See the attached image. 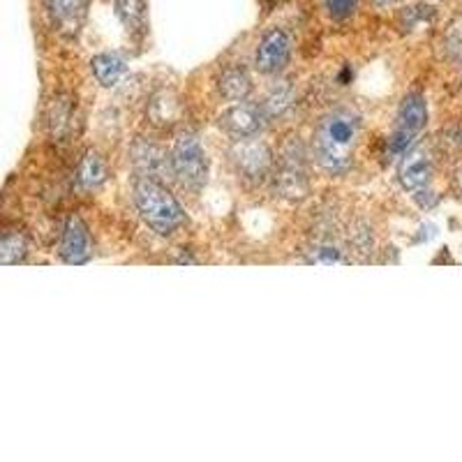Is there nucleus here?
Here are the masks:
<instances>
[{
	"label": "nucleus",
	"mask_w": 462,
	"mask_h": 462,
	"mask_svg": "<svg viewBox=\"0 0 462 462\" xmlns=\"http://www.w3.org/2000/svg\"><path fill=\"white\" fill-rule=\"evenodd\" d=\"M90 69H93V77L97 79V84L111 88V86H116L123 77H125L127 63L125 58L118 56V53L105 51L97 53V56L90 60Z\"/></svg>",
	"instance_id": "obj_13"
},
{
	"label": "nucleus",
	"mask_w": 462,
	"mask_h": 462,
	"mask_svg": "<svg viewBox=\"0 0 462 462\" xmlns=\"http://www.w3.org/2000/svg\"><path fill=\"white\" fill-rule=\"evenodd\" d=\"M305 262L308 263H345L349 262L346 254H342L340 247L331 241H319L305 253Z\"/></svg>",
	"instance_id": "obj_18"
},
{
	"label": "nucleus",
	"mask_w": 462,
	"mask_h": 462,
	"mask_svg": "<svg viewBox=\"0 0 462 462\" xmlns=\"http://www.w3.org/2000/svg\"><path fill=\"white\" fill-rule=\"evenodd\" d=\"M428 123V106L423 95L411 93L404 97L398 114V125H395L393 137H391V155H402L411 146L414 137Z\"/></svg>",
	"instance_id": "obj_6"
},
{
	"label": "nucleus",
	"mask_w": 462,
	"mask_h": 462,
	"mask_svg": "<svg viewBox=\"0 0 462 462\" xmlns=\"http://www.w3.org/2000/svg\"><path fill=\"white\" fill-rule=\"evenodd\" d=\"M217 90L225 97L226 102H241L245 100L250 90H253V81L247 77V72L238 65H231L226 68L225 72L220 74V79H217Z\"/></svg>",
	"instance_id": "obj_14"
},
{
	"label": "nucleus",
	"mask_w": 462,
	"mask_h": 462,
	"mask_svg": "<svg viewBox=\"0 0 462 462\" xmlns=\"http://www.w3.org/2000/svg\"><path fill=\"white\" fill-rule=\"evenodd\" d=\"M132 197H134V206H137L142 220L155 234L169 236L188 222L183 206L164 188L162 180L139 176L134 180V188H132Z\"/></svg>",
	"instance_id": "obj_2"
},
{
	"label": "nucleus",
	"mask_w": 462,
	"mask_h": 462,
	"mask_svg": "<svg viewBox=\"0 0 462 462\" xmlns=\"http://www.w3.org/2000/svg\"><path fill=\"white\" fill-rule=\"evenodd\" d=\"M263 125H266V116H263L262 105H253V102H243V105L231 106L220 118L222 130L231 139H236V142L257 137L259 132L263 130Z\"/></svg>",
	"instance_id": "obj_8"
},
{
	"label": "nucleus",
	"mask_w": 462,
	"mask_h": 462,
	"mask_svg": "<svg viewBox=\"0 0 462 462\" xmlns=\"http://www.w3.org/2000/svg\"><path fill=\"white\" fill-rule=\"evenodd\" d=\"M58 253L65 263H72V266H81V263L88 262L90 254H93V238H90V231L84 220L69 217L63 234H60Z\"/></svg>",
	"instance_id": "obj_9"
},
{
	"label": "nucleus",
	"mask_w": 462,
	"mask_h": 462,
	"mask_svg": "<svg viewBox=\"0 0 462 462\" xmlns=\"http://www.w3.org/2000/svg\"><path fill=\"white\" fill-rule=\"evenodd\" d=\"M231 162L236 167L241 180H245L250 188H257L273 173V155L271 148L254 139H243L234 151H231Z\"/></svg>",
	"instance_id": "obj_5"
},
{
	"label": "nucleus",
	"mask_w": 462,
	"mask_h": 462,
	"mask_svg": "<svg viewBox=\"0 0 462 462\" xmlns=\"http://www.w3.org/2000/svg\"><path fill=\"white\" fill-rule=\"evenodd\" d=\"M116 14L130 31H137L143 22V0H118Z\"/></svg>",
	"instance_id": "obj_19"
},
{
	"label": "nucleus",
	"mask_w": 462,
	"mask_h": 462,
	"mask_svg": "<svg viewBox=\"0 0 462 462\" xmlns=\"http://www.w3.org/2000/svg\"><path fill=\"white\" fill-rule=\"evenodd\" d=\"M373 3L377 7H389V5H395V3H400V0H373Z\"/></svg>",
	"instance_id": "obj_23"
},
{
	"label": "nucleus",
	"mask_w": 462,
	"mask_h": 462,
	"mask_svg": "<svg viewBox=\"0 0 462 462\" xmlns=\"http://www.w3.org/2000/svg\"><path fill=\"white\" fill-rule=\"evenodd\" d=\"M273 176L278 195L289 201H300L310 192V176H308V160H305L303 143L287 142L282 148Z\"/></svg>",
	"instance_id": "obj_4"
},
{
	"label": "nucleus",
	"mask_w": 462,
	"mask_h": 462,
	"mask_svg": "<svg viewBox=\"0 0 462 462\" xmlns=\"http://www.w3.org/2000/svg\"><path fill=\"white\" fill-rule=\"evenodd\" d=\"M169 167L183 188L201 189L208 180V158L199 137L192 132H180L173 142Z\"/></svg>",
	"instance_id": "obj_3"
},
{
	"label": "nucleus",
	"mask_w": 462,
	"mask_h": 462,
	"mask_svg": "<svg viewBox=\"0 0 462 462\" xmlns=\"http://www.w3.org/2000/svg\"><path fill=\"white\" fill-rule=\"evenodd\" d=\"M28 254V238L23 231H3L0 234V263H19Z\"/></svg>",
	"instance_id": "obj_16"
},
{
	"label": "nucleus",
	"mask_w": 462,
	"mask_h": 462,
	"mask_svg": "<svg viewBox=\"0 0 462 462\" xmlns=\"http://www.w3.org/2000/svg\"><path fill=\"white\" fill-rule=\"evenodd\" d=\"M132 162L139 169V173H142V176H148V179L160 180L162 176L171 173L169 158H164L162 148L146 142V139H137V142H134V146H132Z\"/></svg>",
	"instance_id": "obj_11"
},
{
	"label": "nucleus",
	"mask_w": 462,
	"mask_h": 462,
	"mask_svg": "<svg viewBox=\"0 0 462 462\" xmlns=\"http://www.w3.org/2000/svg\"><path fill=\"white\" fill-rule=\"evenodd\" d=\"M400 183L404 189L410 192H419V189L426 188L432 179V160L423 148H416V151L407 152L400 164Z\"/></svg>",
	"instance_id": "obj_10"
},
{
	"label": "nucleus",
	"mask_w": 462,
	"mask_h": 462,
	"mask_svg": "<svg viewBox=\"0 0 462 462\" xmlns=\"http://www.w3.org/2000/svg\"><path fill=\"white\" fill-rule=\"evenodd\" d=\"M361 118L352 109H336L319 121L312 139V155L317 164L331 176H342L354 162Z\"/></svg>",
	"instance_id": "obj_1"
},
{
	"label": "nucleus",
	"mask_w": 462,
	"mask_h": 462,
	"mask_svg": "<svg viewBox=\"0 0 462 462\" xmlns=\"http://www.w3.org/2000/svg\"><path fill=\"white\" fill-rule=\"evenodd\" d=\"M176 109H179V102L169 97L167 93H160L158 97H152L148 114H151L152 123H171L173 116H176Z\"/></svg>",
	"instance_id": "obj_20"
},
{
	"label": "nucleus",
	"mask_w": 462,
	"mask_h": 462,
	"mask_svg": "<svg viewBox=\"0 0 462 462\" xmlns=\"http://www.w3.org/2000/svg\"><path fill=\"white\" fill-rule=\"evenodd\" d=\"M49 14L56 26L68 35H77L84 26L88 0H47Z\"/></svg>",
	"instance_id": "obj_12"
},
{
	"label": "nucleus",
	"mask_w": 462,
	"mask_h": 462,
	"mask_svg": "<svg viewBox=\"0 0 462 462\" xmlns=\"http://www.w3.org/2000/svg\"><path fill=\"white\" fill-rule=\"evenodd\" d=\"M106 173H109L106 171V162L100 152H86L84 160H81L79 164L77 179H79V185L84 189H95L105 183Z\"/></svg>",
	"instance_id": "obj_15"
},
{
	"label": "nucleus",
	"mask_w": 462,
	"mask_h": 462,
	"mask_svg": "<svg viewBox=\"0 0 462 462\" xmlns=\"http://www.w3.org/2000/svg\"><path fill=\"white\" fill-rule=\"evenodd\" d=\"M324 5L331 19H336V22H346V19L356 12L358 0H324Z\"/></svg>",
	"instance_id": "obj_22"
},
{
	"label": "nucleus",
	"mask_w": 462,
	"mask_h": 462,
	"mask_svg": "<svg viewBox=\"0 0 462 462\" xmlns=\"http://www.w3.org/2000/svg\"><path fill=\"white\" fill-rule=\"evenodd\" d=\"M289 58H291V37L282 28H271L263 32L259 40L257 58H254V68L259 74H278L287 68Z\"/></svg>",
	"instance_id": "obj_7"
},
{
	"label": "nucleus",
	"mask_w": 462,
	"mask_h": 462,
	"mask_svg": "<svg viewBox=\"0 0 462 462\" xmlns=\"http://www.w3.org/2000/svg\"><path fill=\"white\" fill-rule=\"evenodd\" d=\"M349 243H352V250L358 254H368L373 253V234L363 222H356V225L349 229Z\"/></svg>",
	"instance_id": "obj_21"
},
{
	"label": "nucleus",
	"mask_w": 462,
	"mask_h": 462,
	"mask_svg": "<svg viewBox=\"0 0 462 462\" xmlns=\"http://www.w3.org/2000/svg\"><path fill=\"white\" fill-rule=\"evenodd\" d=\"M291 102H294V90H291V86L284 84V86H278V88L271 90L262 105L266 121H271V118H280V116L287 114V109L291 106Z\"/></svg>",
	"instance_id": "obj_17"
}]
</instances>
